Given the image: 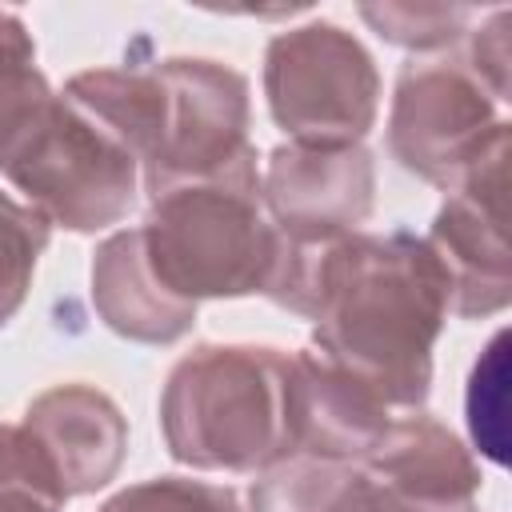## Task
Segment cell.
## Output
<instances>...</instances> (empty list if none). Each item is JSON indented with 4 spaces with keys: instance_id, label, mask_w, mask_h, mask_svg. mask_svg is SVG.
<instances>
[{
    "instance_id": "1",
    "label": "cell",
    "mask_w": 512,
    "mask_h": 512,
    "mask_svg": "<svg viewBox=\"0 0 512 512\" xmlns=\"http://www.w3.org/2000/svg\"><path fill=\"white\" fill-rule=\"evenodd\" d=\"M448 316L452 288L428 240L408 228H360L320 260L308 348L392 412H420Z\"/></svg>"
},
{
    "instance_id": "2",
    "label": "cell",
    "mask_w": 512,
    "mask_h": 512,
    "mask_svg": "<svg viewBox=\"0 0 512 512\" xmlns=\"http://www.w3.org/2000/svg\"><path fill=\"white\" fill-rule=\"evenodd\" d=\"M160 436L192 472H252L296 456V360L268 344H196L160 388Z\"/></svg>"
},
{
    "instance_id": "3",
    "label": "cell",
    "mask_w": 512,
    "mask_h": 512,
    "mask_svg": "<svg viewBox=\"0 0 512 512\" xmlns=\"http://www.w3.org/2000/svg\"><path fill=\"white\" fill-rule=\"evenodd\" d=\"M140 236L160 284L188 304L264 296L280 232L260 200V156L148 196Z\"/></svg>"
},
{
    "instance_id": "4",
    "label": "cell",
    "mask_w": 512,
    "mask_h": 512,
    "mask_svg": "<svg viewBox=\"0 0 512 512\" xmlns=\"http://www.w3.org/2000/svg\"><path fill=\"white\" fill-rule=\"evenodd\" d=\"M0 172L52 228L76 236L120 224L140 196L136 156L60 92Z\"/></svg>"
},
{
    "instance_id": "5",
    "label": "cell",
    "mask_w": 512,
    "mask_h": 512,
    "mask_svg": "<svg viewBox=\"0 0 512 512\" xmlns=\"http://www.w3.org/2000/svg\"><path fill=\"white\" fill-rule=\"evenodd\" d=\"M264 104L292 144H364L380 116V68L332 20L284 28L264 48Z\"/></svg>"
},
{
    "instance_id": "6",
    "label": "cell",
    "mask_w": 512,
    "mask_h": 512,
    "mask_svg": "<svg viewBox=\"0 0 512 512\" xmlns=\"http://www.w3.org/2000/svg\"><path fill=\"white\" fill-rule=\"evenodd\" d=\"M500 140H508L504 104L460 52L400 64L388 104V152L404 172L448 192Z\"/></svg>"
},
{
    "instance_id": "7",
    "label": "cell",
    "mask_w": 512,
    "mask_h": 512,
    "mask_svg": "<svg viewBox=\"0 0 512 512\" xmlns=\"http://www.w3.org/2000/svg\"><path fill=\"white\" fill-rule=\"evenodd\" d=\"M164 84V124L152 164L140 172L148 196L232 172L236 164L260 156L252 128L248 76L232 64L208 56H168L152 60Z\"/></svg>"
},
{
    "instance_id": "8",
    "label": "cell",
    "mask_w": 512,
    "mask_h": 512,
    "mask_svg": "<svg viewBox=\"0 0 512 512\" xmlns=\"http://www.w3.org/2000/svg\"><path fill=\"white\" fill-rule=\"evenodd\" d=\"M508 140L492 144L448 192L424 232L436 252L448 288L452 316L488 320L512 304V256H508Z\"/></svg>"
},
{
    "instance_id": "9",
    "label": "cell",
    "mask_w": 512,
    "mask_h": 512,
    "mask_svg": "<svg viewBox=\"0 0 512 512\" xmlns=\"http://www.w3.org/2000/svg\"><path fill=\"white\" fill-rule=\"evenodd\" d=\"M260 200L292 244L360 232L376 208V156L364 144H276L260 168Z\"/></svg>"
},
{
    "instance_id": "10",
    "label": "cell",
    "mask_w": 512,
    "mask_h": 512,
    "mask_svg": "<svg viewBox=\"0 0 512 512\" xmlns=\"http://www.w3.org/2000/svg\"><path fill=\"white\" fill-rule=\"evenodd\" d=\"M20 424L56 464L68 496H92L108 488L128 456V420L120 404L92 384H56L40 392Z\"/></svg>"
},
{
    "instance_id": "11",
    "label": "cell",
    "mask_w": 512,
    "mask_h": 512,
    "mask_svg": "<svg viewBox=\"0 0 512 512\" xmlns=\"http://www.w3.org/2000/svg\"><path fill=\"white\" fill-rule=\"evenodd\" d=\"M88 296L100 324L132 344H176L196 328V308L168 292L148 264L140 224L108 232L88 268Z\"/></svg>"
},
{
    "instance_id": "12",
    "label": "cell",
    "mask_w": 512,
    "mask_h": 512,
    "mask_svg": "<svg viewBox=\"0 0 512 512\" xmlns=\"http://www.w3.org/2000/svg\"><path fill=\"white\" fill-rule=\"evenodd\" d=\"M244 512H480V500L440 504L372 476L364 464L288 456L252 480Z\"/></svg>"
},
{
    "instance_id": "13",
    "label": "cell",
    "mask_w": 512,
    "mask_h": 512,
    "mask_svg": "<svg viewBox=\"0 0 512 512\" xmlns=\"http://www.w3.org/2000/svg\"><path fill=\"white\" fill-rule=\"evenodd\" d=\"M296 360V456L360 464L388 432L392 408L380 404L364 384L320 360L312 348L292 352Z\"/></svg>"
},
{
    "instance_id": "14",
    "label": "cell",
    "mask_w": 512,
    "mask_h": 512,
    "mask_svg": "<svg viewBox=\"0 0 512 512\" xmlns=\"http://www.w3.org/2000/svg\"><path fill=\"white\" fill-rule=\"evenodd\" d=\"M372 476L440 504L480 500V460L472 448L436 416L412 412L392 416L384 440L360 460Z\"/></svg>"
},
{
    "instance_id": "15",
    "label": "cell",
    "mask_w": 512,
    "mask_h": 512,
    "mask_svg": "<svg viewBox=\"0 0 512 512\" xmlns=\"http://www.w3.org/2000/svg\"><path fill=\"white\" fill-rule=\"evenodd\" d=\"M56 88L36 64V44L20 12L0 8V168L44 120Z\"/></svg>"
},
{
    "instance_id": "16",
    "label": "cell",
    "mask_w": 512,
    "mask_h": 512,
    "mask_svg": "<svg viewBox=\"0 0 512 512\" xmlns=\"http://www.w3.org/2000/svg\"><path fill=\"white\" fill-rule=\"evenodd\" d=\"M356 12L380 40H388L404 52H416V56H440V52H452L464 40V32L476 24V16L484 8L428 4V0H416V4L384 0V4H360Z\"/></svg>"
},
{
    "instance_id": "17",
    "label": "cell",
    "mask_w": 512,
    "mask_h": 512,
    "mask_svg": "<svg viewBox=\"0 0 512 512\" xmlns=\"http://www.w3.org/2000/svg\"><path fill=\"white\" fill-rule=\"evenodd\" d=\"M464 420L472 448L496 468L508 464V328H496L480 348L468 388H464Z\"/></svg>"
},
{
    "instance_id": "18",
    "label": "cell",
    "mask_w": 512,
    "mask_h": 512,
    "mask_svg": "<svg viewBox=\"0 0 512 512\" xmlns=\"http://www.w3.org/2000/svg\"><path fill=\"white\" fill-rule=\"evenodd\" d=\"M68 488L24 424H0V512H64Z\"/></svg>"
},
{
    "instance_id": "19",
    "label": "cell",
    "mask_w": 512,
    "mask_h": 512,
    "mask_svg": "<svg viewBox=\"0 0 512 512\" xmlns=\"http://www.w3.org/2000/svg\"><path fill=\"white\" fill-rule=\"evenodd\" d=\"M48 240L52 224L32 204L0 188V328L24 308Z\"/></svg>"
},
{
    "instance_id": "20",
    "label": "cell",
    "mask_w": 512,
    "mask_h": 512,
    "mask_svg": "<svg viewBox=\"0 0 512 512\" xmlns=\"http://www.w3.org/2000/svg\"><path fill=\"white\" fill-rule=\"evenodd\" d=\"M96 512H244L240 492L196 476H148L112 492Z\"/></svg>"
},
{
    "instance_id": "21",
    "label": "cell",
    "mask_w": 512,
    "mask_h": 512,
    "mask_svg": "<svg viewBox=\"0 0 512 512\" xmlns=\"http://www.w3.org/2000/svg\"><path fill=\"white\" fill-rule=\"evenodd\" d=\"M508 28H512V12L504 4L488 8L476 16V24L464 32L460 40V60L476 72V80L508 108V76H512V52H508Z\"/></svg>"
}]
</instances>
